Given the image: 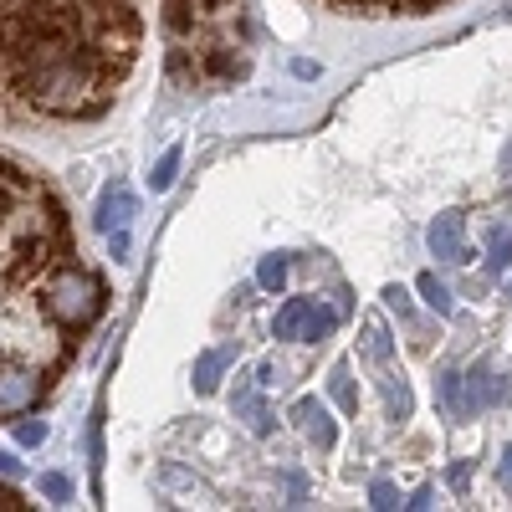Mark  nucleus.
<instances>
[{
    "label": "nucleus",
    "mask_w": 512,
    "mask_h": 512,
    "mask_svg": "<svg viewBox=\"0 0 512 512\" xmlns=\"http://www.w3.org/2000/svg\"><path fill=\"white\" fill-rule=\"evenodd\" d=\"M292 72H297V77H318V62H308V57H297V62H292Z\"/></svg>",
    "instance_id": "nucleus-31"
},
{
    "label": "nucleus",
    "mask_w": 512,
    "mask_h": 512,
    "mask_svg": "<svg viewBox=\"0 0 512 512\" xmlns=\"http://www.w3.org/2000/svg\"><path fill=\"white\" fill-rule=\"evenodd\" d=\"M328 395H333V405L344 410V415L359 410V390H354V369L349 364H333L328 369Z\"/></svg>",
    "instance_id": "nucleus-10"
},
{
    "label": "nucleus",
    "mask_w": 512,
    "mask_h": 512,
    "mask_svg": "<svg viewBox=\"0 0 512 512\" xmlns=\"http://www.w3.org/2000/svg\"><path fill=\"white\" fill-rule=\"evenodd\" d=\"M200 67H205L210 77H241V72H246V57H236L231 47H210Z\"/></svg>",
    "instance_id": "nucleus-14"
},
{
    "label": "nucleus",
    "mask_w": 512,
    "mask_h": 512,
    "mask_svg": "<svg viewBox=\"0 0 512 512\" xmlns=\"http://www.w3.org/2000/svg\"><path fill=\"white\" fill-rule=\"evenodd\" d=\"M400 6H405L410 16H425V11H441L446 0H400Z\"/></svg>",
    "instance_id": "nucleus-25"
},
{
    "label": "nucleus",
    "mask_w": 512,
    "mask_h": 512,
    "mask_svg": "<svg viewBox=\"0 0 512 512\" xmlns=\"http://www.w3.org/2000/svg\"><path fill=\"white\" fill-rule=\"evenodd\" d=\"M200 6H205V11H216V6H221V0H200Z\"/></svg>",
    "instance_id": "nucleus-34"
},
{
    "label": "nucleus",
    "mask_w": 512,
    "mask_h": 512,
    "mask_svg": "<svg viewBox=\"0 0 512 512\" xmlns=\"http://www.w3.org/2000/svg\"><path fill=\"white\" fill-rule=\"evenodd\" d=\"M16 441L36 451L41 441H47V420H21V425H16Z\"/></svg>",
    "instance_id": "nucleus-20"
},
{
    "label": "nucleus",
    "mask_w": 512,
    "mask_h": 512,
    "mask_svg": "<svg viewBox=\"0 0 512 512\" xmlns=\"http://www.w3.org/2000/svg\"><path fill=\"white\" fill-rule=\"evenodd\" d=\"M497 395H502V379L487 364H472V369L461 374V420L487 410V405H497Z\"/></svg>",
    "instance_id": "nucleus-5"
},
{
    "label": "nucleus",
    "mask_w": 512,
    "mask_h": 512,
    "mask_svg": "<svg viewBox=\"0 0 512 512\" xmlns=\"http://www.w3.org/2000/svg\"><path fill=\"white\" fill-rule=\"evenodd\" d=\"M292 420H297V431H303L318 451H333V446H338V425H333V415H328L313 395L292 405Z\"/></svg>",
    "instance_id": "nucleus-6"
},
{
    "label": "nucleus",
    "mask_w": 512,
    "mask_h": 512,
    "mask_svg": "<svg viewBox=\"0 0 512 512\" xmlns=\"http://www.w3.org/2000/svg\"><path fill=\"white\" fill-rule=\"evenodd\" d=\"M384 303H390L400 318H415V308H410V292H405V287H384Z\"/></svg>",
    "instance_id": "nucleus-23"
},
{
    "label": "nucleus",
    "mask_w": 512,
    "mask_h": 512,
    "mask_svg": "<svg viewBox=\"0 0 512 512\" xmlns=\"http://www.w3.org/2000/svg\"><path fill=\"white\" fill-rule=\"evenodd\" d=\"M364 354L374 364H390L395 359V338H390V328H384L379 318H364Z\"/></svg>",
    "instance_id": "nucleus-11"
},
{
    "label": "nucleus",
    "mask_w": 512,
    "mask_h": 512,
    "mask_svg": "<svg viewBox=\"0 0 512 512\" xmlns=\"http://www.w3.org/2000/svg\"><path fill=\"white\" fill-rule=\"evenodd\" d=\"M108 251L113 256H128V226L123 231H108Z\"/></svg>",
    "instance_id": "nucleus-27"
},
{
    "label": "nucleus",
    "mask_w": 512,
    "mask_h": 512,
    "mask_svg": "<svg viewBox=\"0 0 512 512\" xmlns=\"http://www.w3.org/2000/svg\"><path fill=\"white\" fill-rule=\"evenodd\" d=\"M333 328H338V313L323 308V303H313V297H287L277 323H272L277 338H297V344H323Z\"/></svg>",
    "instance_id": "nucleus-2"
},
{
    "label": "nucleus",
    "mask_w": 512,
    "mask_h": 512,
    "mask_svg": "<svg viewBox=\"0 0 512 512\" xmlns=\"http://www.w3.org/2000/svg\"><path fill=\"white\" fill-rule=\"evenodd\" d=\"M11 205H16V195H11L6 185H0V221H6V216H11Z\"/></svg>",
    "instance_id": "nucleus-32"
},
{
    "label": "nucleus",
    "mask_w": 512,
    "mask_h": 512,
    "mask_svg": "<svg viewBox=\"0 0 512 512\" xmlns=\"http://www.w3.org/2000/svg\"><path fill=\"white\" fill-rule=\"evenodd\" d=\"M425 241H431V256H441V262H472V251H466V216H461V210L436 216Z\"/></svg>",
    "instance_id": "nucleus-4"
},
{
    "label": "nucleus",
    "mask_w": 512,
    "mask_h": 512,
    "mask_svg": "<svg viewBox=\"0 0 512 512\" xmlns=\"http://www.w3.org/2000/svg\"><path fill=\"white\" fill-rule=\"evenodd\" d=\"M369 502H374L379 512H390V507H400V492H395V482H374V487H369Z\"/></svg>",
    "instance_id": "nucleus-21"
},
{
    "label": "nucleus",
    "mask_w": 512,
    "mask_h": 512,
    "mask_svg": "<svg viewBox=\"0 0 512 512\" xmlns=\"http://www.w3.org/2000/svg\"><path fill=\"white\" fill-rule=\"evenodd\" d=\"M231 410L251 425L256 436H272V410L262 405V395H256V379H241L236 390H231Z\"/></svg>",
    "instance_id": "nucleus-8"
},
{
    "label": "nucleus",
    "mask_w": 512,
    "mask_h": 512,
    "mask_svg": "<svg viewBox=\"0 0 512 512\" xmlns=\"http://www.w3.org/2000/svg\"><path fill=\"white\" fill-rule=\"evenodd\" d=\"M180 159H185V149H180V144H175V149H164V154H159V164H154V175H149V185H154V190H169V185H175Z\"/></svg>",
    "instance_id": "nucleus-16"
},
{
    "label": "nucleus",
    "mask_w": 512,
    "mask_h": 512,
    "mask_svg": "<svg viewBox=\"0 0 512 512\" xmlns=\"http://www.w3.org/2000/svg\"><path fill=\"white\" fill-rule=\"evenodd\" d=\"M466 482H472V461H456V466H451V487L461 492Z\"/></svg>",
    "instance_id": "nucleus-26"
},
{
    "label": "nucleus",
    "mask_w": 512,
    "mask_h": 512,
    "mask_svg": "<svg viewBox=\"0 0 512 512\" xmlns=\"http://www.w3.org/2000/svg\"><path fill=\"white\" fill-rule=\"evenodd\" d=\"M103 282L93 272H82V267H57L47 292H41V308H47L62 328L82 333V328H93L103 318Z\"/></svg>",
    "instance_id": "nucleus-1"
},
{
    "label": "nucleus",
    "mask_w": 512,
    "mask_h": 512,
    "mask_svg": "<svg viewBox=\"0 0 512 512\" xmlns=\"http://www.w3.org/2000/svg\"><path fill=\"white\" fill-rule=\"evenodd\" d=\"M436 400L446 405V415H451V420H461V369H451V364H446V369L436 374Z\"/></svg>",
    "instance_id": "nucleus-12"
},
{
    "label": "nucleus",
    "mask_w": 512,
    "mask_h": 512,
    "mask_svg": "<svg viewBox=\"0 0 512 512\" xmlns=\"http://www.w3.org/2000/svg\"><path fill=\"white\" fill-rule=\"evenodd\" d=\"M405 507H436V487H420V492H415Z\"/></svg>",
    "instance_id": "nucleus-29"
},
{
    "label": "nucleus",
    "mask_w": 512,
    "mask_h": 512,
    "mask_svg": "<svg viewBox=\"0 0 512 512\" xmlns=\"http://www.w3.org/2000/svg\"><path fill=\"white\" fill-rule=\"evenodd\" d=\"M507 267H512V231H507V226H497V231H492V246H487V272H492V277H502Z\"/></svg>",
    "instance_id": "nucleus-15"
},
{
    "label": "nucleus",
    "mask_w": 512,
    "mask_h": 512,
    "mask_svg": "<svg viewBox=\"0 0 512 512\" xmlns=\"http://www.w3.org/2000/svg\"><path fill=\"white\" fill-rule=\"evenodd\" d=\"M139 216V200H134V190L128 185H108L103 195H98V231H123L128 221Z\"/></svg>",
    "instance_id": "nucleus-7"
},
{
    "label": "nucleus",
    "mask_w": 512,
    "mask_h": 512,
    "mask_svg": "<svg viewBox=\"0 0 512 512\" xmlns=\"http://www.w3.org/2000/svg\"><path fill=\"white\" fill-rule=\"evenodd\" d=\"M287 282V256H262V267H256V287L262 292H282Z\"/></svg>",
    "instance_id": "nucleus-17"
},
{
    "label": "nucleus",
    "mask_w": 512,
    "mask_h": 512,
    "mask_svg": "<svg viewBox=\"0 0 512 512\" xmlns=\"http://www.w3.org/2000/svg\"><path fill=\"white\" fill-rule=\"evenodd\" d=\"M226 364H231L226 349H205V354L195 359V395H216V384H221Z\"/></svg>",
    "instance_id": "nucleus-9"
},
{
    "label": "nucleus",
    "mask_w": 512,
    "mask_h": 512,
    "mask_svg": "<svg viewBox=\"0 0 512 512\" xmlns=\"http://www.w3.org/2000/svg\"><path fill=\"white\" fill-rule=\"evenodd\" d=\"M497 477H502V492H512V446L502 451V472Z\"/></svg>",
    "instance_id": "nucleus-30"
},
{
    "label": "nucleus",
    "mask_w": 512,
    "mask_h": 512,
    "mask_svg": "<svg viewBox=\"0 0 512 512\" xmlns=\"http://www.w3.org/2000/svg\"><path fill=\"white\" fill-rule=\"evenodd\" d=\"M0 477H6V482H21V461H16L11 451H0Z\"/></svg>",
    "instance_id": "nucleus-24"
},
{
    "label": "nucleus",
    "mask_w": 512,
    "mask_h": 512,
    "mask_svg": "<svg viewBox=\"0 0 512 512\" xmlns=\"http://www.w3.org/2000/svg\"><path fill=\"white\" fill-rule=\"evenodd\" d=\"M502 175L512 180V144H507V154H502Z\"/></svg>",
    "instance_id": "nucleus-33"
},
{
    "label": "nucleus",
    "mask_w": 512,
    "mask_h": 512,
    "mask_svg": "<svg viewBox=\"0 0 512 512\" xmlns=\"http://www.w3.org/2000/svg\"><path fill=\"white\" fill-rule=\"evenodd\" d=\"M277 384V369L272 364H256V390H272Z\"/></svg>",
    "instance_id": "nucleus-28"
},
{
    "label": "nucleus",
    "mask_w": 512,
    "mask_h": 512,
    "mask_svg": "<svg viewBox=\"0 0 512 512\" xmlns=\"http://www.w3.org/2000/svg\"><path fill=\"white\" fill-rule=\"evenodd\" d=\"M190 21H195V0H164V26L175 36H185Z\"/></svg>",
    "instance_id": "nucleus-18"
},
{
    "label": "nucleus",
    "mask_w": 512,
    "mask_h": 512,
    "mask_svg": "<svg viewBox=\"0 0 512 512\" xmlns=\"http://www.w3.org/2000/svg\"><path fill=\"white\" fill-rule=\"evenodd\" d=\"M41 374L26 364H0V415H26L41 400Z\"/></svg>",
    "instance_id": "nucleus-3"
},
{
    "label": "nucleus",
    "mask_w": 512,
    "mask_h": 512,
    "mask_svg": "<svg viewBox=\"0 0 512 512\" xmlns=\"http://www.w3.org/2000/svg\"><path fill=\"white\" fill-rule=\"evenodd\" d=\"M507 297H512V282H507Z\"/></svg>",
    "instance_id": "nucleus-35"
},
{
    "label": "nucleus",
    "mask_w": 512,
    "mask_h": 512,
    "mask_svg": "<svg viewBox=\"0 0 512 512\" xmlns=\"http://www.w3.org/2000/svg\"><path fill=\"white\" fill-rule=\"evenodd\" d=\"M384 395H390V420H410L415 400H410V390H405V379H390V384H384Z\"/></svg>",
    "instance_id": "nucleus-19"
},
{
    "label": "nucleus",
    "mask_w": 512,
    "mask_h": 512,
    "mask_svg": "<svg viewBox=\"0 0 512 512\" xmlns=\"http://www.w3.org/2000/svg\"><path fill=\"white\" fill-rule=\"evenodd\" d=\"M415 287H420V297H425V303H431V308H436L441 318H451V313H456V303H451V287H446V282H441L436 272H425V277H420Z\"/></svg>",
    "instance_id": "nucleus-13"
},
{
    "label": "nucleus",
    "mask_w": 512,
    "mask_h": 512,
    "mask_svg": "<svg viewBox=\"0 0 512 512\" xmlns=\"http://www.w3.org/2000/svg\"><path fill=\"white\" fill-rule=\"evenodd\" d=\"M41 492H47L52 502H67V497H72V482H67L62 472H47V477H41Z\"/></svg>",
    "instance_id": "nucleus-22"
}]
</instances>
